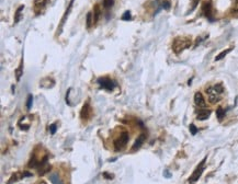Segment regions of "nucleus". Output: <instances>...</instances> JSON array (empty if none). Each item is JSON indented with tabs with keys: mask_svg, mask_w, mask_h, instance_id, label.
I'll use <instances>...</instances> for the list:
<instances>
[{
	"mask_svg": "<svg viewBox=\"0 0 238 184\" xmlns=\"http://www.w3.org/2000/svg\"><path fill=\"white\" fill-rule=\"evenodd\" d=\"M191 45V41L188 40V38H181V37H177L175 41H173V44H172V49L176 54H179L181 53L183 49L188 48L189 46Z\"/></svg>",
	"mask_w": 238,
	"mask_h": 184,
	"instance_id": "1",
	"label": "nucleus"
},
{
	"mask_svg": "<svg viewBox=\"0 0 238 184\" xmlns=\"http://www.w3.org/2000/svg\"><path fill=\"white\" fill-rule=\"evenodd\" d=\"M128 133H122L120 137H117L115 140H114V149L116 151H121L123 150L126 145H128Z\"/></svg>",
	"mask_w": 238,
	"mask_h": 184,
	"instance_id": "2",
	"label": "nucleus"
},
{
	"mask_svg": "<svg viewBox=\"0 0 238 184\" xmlns=\"http://www.w3.org/2000/svg\"><path fill=\"white\" fill-rule=\"evenodd\" d=\"M98 83L101 88H103L108 91H112L114 88H115L116 83L113 80H111L110 78H106V77H102L98 79Z\"/></svg>",
	"mask_w": 238,
	"mask_h": 184,
	"instance_id": "3",
	"label": "nucleus"
},
{
	"mask_svg": "<svg viewBox=\"0 0 238 184\" xmlns=\"http://www.w3.org/2000/svg\"><path fill=\"white\" fill-rule=\"evenodd\" d=\"M206 93H207V95H209V100H210L211 103H215L218 101V92L216 91V89L214 87H210L206 89Z\"/></svg>",
	"mask_w": 238,
	"mask_h": 184,
	"instance_id": "4",
	"label": "nucleus"
},
{
	"mask_svg": "<svg viewBox=\"0 0 238 184\" xmlns=\"http://www.w3.org/2000/svg\"><path fill=\"white\" fill-rule=\"evenodd\" d=\"M92 115V108L90 106L89 103H86L85 105L83 106V110L80 112V116L83 119H89Z\"/></svg>",
	"mask_w": 238,
	"mask_h": 184,
	"instance_id": "5",
	"label": "nucleus"
},
{
	"mask_svg": "<svg viewBox=\"0 0 238 184\" xmlns=\"http://www.w3.org/2000/svg\"><path fill=\"white\" fill-rule=\"evenodd\" d=\"M25 177H32V174L30 173V172H27V171H21V172H17V173H14L13 175L11 177V179H10V182L8 184H12V182H17V181H20V180H22L23 178H25Z\"/></svg>",
	"mask_w": 238,
	"mask_h": 184,
	"instance_id": "6",
	"label": "nucleus"
},
{
	"mask_svg": "<svg viewBox=\"0 0 238 184\" xmlns=\"http://www.w3.org/2000/svg\"><path fill=\"white\" fill-rule=\"evenodd\" d=\"M204 161L205 160H203V161L201 162V164H200L199 167L196 168V170L194 171V173L191 175V178H190V181H191V182H195V181L199 180V178L201 177L202 172H203V170H204Z\"/></svg>",
	"mask_w": 238,
	"mask_h": 184,
	"instance_id": "7",
	"label": "nucleus"
},
{
	"mask_svg": "<svg viewBox=\"0 0 238 184\" xmlns=\"http://www.w3.org/2000/svg\"><path fill=\"white\" fill-rule=\"evenodd\" d=\"M194 103L200 108H204L205 106V100L201 92H196L194 94Z\"/></svg>",
	"mask_w": 238,
	"mask_h": 184,
	"instance_id": "8",
	"label": "nucleus"
},
{
	"mask_svg": "<svg viewBox=\"0 0 238 184\" xmlns=\"http://www.w3.org/2000/svg\"><path fill=\"white\" fill-rule=\"evenodd\" d=\"M145 138H146L145 134H142V135H139L138 137H137V139L135 140L133 147H132V151H136L137 149H139V148H140V146H142V145L144 144Z\"/></svg>",
	"mask_w": 238,
	"mask_h": 184,
	"instance_id": "9",
	"label": "nucleus"
},
{
	"mask_svg": "<svg viewBox=\"0 0 238 184\" xmlns=\"http://www.w3.org/2000/svg\"><path fill=\"white\" fill-rule=\"evenodd\" d=\"M46 2H47V0H35L34 1V10L38 14L41 13V11L45 7Z\"/></svg>",
	"mask_w": 238,
	"mask_h": 184,
	"instance_id": "10",
	"label": "nucleus"
},
{
	"mask_svg": "<svg viewBox=\"0 0 238 184\" xmlns=\"http://www.w3.org/2000/svg\"><path fill=\"white\" fill-rule=\"evenodd\" d=\"M211 115V111L210 110H202L198 113V119L199 121H205L210 117Z\"/></svg>",
	"mask_w": 238,
	"mask_h": 184,
	"instance_id": "11",
	"label": "nucleus"
},
{
	"mask_svg": "<svg viewBox=\"0 0 238 184\" xmlns=\"http://www.w3.org/2000/svg\"><path fill=\"white\" fill-rule=\"evenodd\" d=\"M50 182H52V184H64L63 183V181L61 180V178H59L58 173H56V172H53V173L50 174Z\"/></svg>",
	"mask_w": 238,
	"mask_h": 184,
	"instance_id": "12",
	"label": "nucleus"
},
{
	"mask_svg": "<svg viewBox=\"0 0 238 184\" xmlns=\"http://www.w3.org/2000/svg\"><path fill=\"white\" fill-rule=\"evenodd\" d=\"M100 13H101V10H100L99 5H94V9H93V21L94 22H98Z\"/></svg>",
	"mask_w": 238,
	"mask_h": 184,
	"instance_id": "13",
	"label": "nucleus"
},
{
	"mask_svg": "<svg viewBox=\"0 0 238 184\" xmlns=\"http://www.w3.org/2000/svg\"><path fill=\"white\" fill-rule=\"evenodd\" d=\"M72 3H74V0H72V1L69 2V5H68V9H67V11H66V12H65V14H64V16H63V19H61V27L64 25V23H65V20H66V18H67V16H68V14H69V12H70V10H72Z\"/></svg>",
	"mask_w": 238,
	"mask_h": 184,
	"instance_id": "14",
	"label": "nucleus"
},
{
	"mask_svg": "<svg viewBox=\"0 0 238 184\" xmlns=\"http://www.w3.org/2000/svg\"><path fill=\"white\" fill-rule=\"evenodd\" d=\"M22 72H23V58L21 59V63H20V66H19V68H18L17 70H16L17 81H19V80H20V78H21V76H22Z\"/></svg>",
	"mask_w": 238,
	"mask_h": 184,
	"instance_id": "15",
	"label": "nucleus"
},
{
	"mask_svg": "<svg viewBox=\"0 0 238 184\" xmlns=\"http://www.w3.org/2000/svg\"><path fill=\"white\" fill-rule=\"evenodd\" d=\"M24 9V5H20L16 11V16H14V23H18L20 21V18H21V11Z\"/></svg>",
	"mask_w": 238,
	"mask_h": 184,
	"instance_id": "16",
	"label": "nucleus"
},
{
	"mask_svg": "<svg viewBox=\"0 0 238 184\" xmlns=\"http://www.w3.org/2000/svg\"><path fill=\"white\" fill-rule=\"evenodd\" d=\"M203 12L206 16L210 18L211 16V3L210 2H205L204 5H203Z\"/></svg>",
	"mask_w": 238,
	"mask_h": 184,
	"instance_id": "17",
	"label": "nucleus"
},
{
	"mask_svg": "<svg viewBox=\"0 0 238 184\" xmlns=\"http://www.w3.org/2000/svg\"><path fill=\"white\" fill-rule=\"evenodd\" d=\"M230 50H232V48H228V49H226V50H223V52H222L221 54H218L217 56H216V57H215V60H221V59H223V58H224V57H225V56H226V55L228 54V53H229Z\"/></svg>",
	"mask_w": 238,
	"mask_h": 184,
	"instance_id": "18",
	"label": "nucleus"
},
{
	"mask_svg": "<svg viewBox=\"0 0 238 184\" xmlns=\"http://www.w3.org/2000/svg\"><path fill=\"white\" fill-rule=\"evenodd\" d=\"M216 115H217V119H220V121H222V119H224V116H225V111L222 108H218L216 110Z\"/></svg>",
	"mask_w": 238,
	"mask_h": 184,
	"instance_id": "19",
	"label": "nucleus"
},
{
	"mask_svg": "<svg viewBox=\"0 0 238 184\" xmlns=\"http://www.w3.org/2000/svg\"><path fill=\"white\" fill-rule=\"evenodd\" d=\"M114 1L115 0H103V7L106 8V9H109V8H111L112 5H114Z\"/></svg>",
	"mask_w": 238,
	"mask_h": 184,
	"instance_id": "20",
	"label": "nucleus"
},
{
	"mask_svg": "<svg viewBox=\"0 0 238 184\" xmlns=\"http://www.w3.org/2000/svg\"><path fill=\"white\" fill-rule=\"evenodd\" d=\"M32 104H33V97H32V94H29L28 100H27V108L30 110L32 108Z\"/></svg>",
	"mask_w": 238,
	"mask_h": 184,
	"instance_id": "21",
	"label": "nucleus"
},
{
	"mask_svg": "<svg viewBox=\"0 0 238 184\" xmlns=\"http://www.w3.org/2000/svg\"><path fill=\"white\" fill-rule=\"evenodd\" d=\"M92 12H89L88 14H87V27H91V24H92V22H94L92 19Z\"/></svg>",
	"mask_w": 238,
	"mask_h": 184,
	"instance_id": "22",
	"label": "nucleus"
},
{
	"mask_svg": "<svg viewBox=\"0 0 238 184\" xmlns=\"http://www.w3.org/2000/svg\"><path fill=\"white\" fill-rule=\"evenodd\" d=\"M122 20H124V21H128V20H131V12H130V11H126V12L123 14Z\"/></svg>",
	"mask_w": 238,
	"mask_h": 184,
	"instance_id": "23",
	"label": "nucleus"
},
{
	"mask_svg": "<svg viewBox=\"0 0 238 184\" xmlns=\"http://www.w3.org/2000/svg\"><path fill=\"white\" fill-rule=\"evenodd\" d=\"M190 132H191V134H192V135H195V134L198 133V128H196L193 124H191L190 125Z\"/></svg>",
	"mask_w": 238,
	"mask_h": 184,
	"instance_id": "24",
	"label": "nucleus"
},
{
	"mask_svg": "<svg viewBox=\"0 0 238 184\" xmlns=\"http://www.w3.org/2000/svg\"><path fill=\"white\" fill-rule=\"evenodd\" d=\"M56 129H57V126H56V124H52L50 126V132L52 135H54L56 133Z\"/></svg>",
	"mask_w": 238,
	"mask_h": 184,
	"instance_id": "25",
	"label": "nucleus"
},
{
	"mask_svg": "<svg viewBox=\"0 0 238 184\" xmlns=\"http://www.w3.org/2000/svg\"><path fill=\"white\" fill-rule=\"evenodd\" d=\"M162 8L164 9H166V10H169L170 9V2L167 0V1H164L162 2Z\"/></svg>",
	"mask_w": 238,
	"mask_h": 184,
	"instance_id": "26",
	"label": "nucleus"
},
{
	"mask_svg": "<svg viewBox=\"0 0 238 184\" xmlns=\"http://www.w3.org/2000/svg\"><path fill=\"white\" fill-rule=\"evenodd\" d=\"M214 88H215L216 91L218 92L220 94H221V93H223V91H224V89H223V86H222L221 83H220V85H216V86H215Z\"/></svg>",
	"mask_w": 238,
	"mask_h": 184,
	"instance_id": "27",
	"label": "nucleus"
},
{
	"mask_svg": "<svg viewBox=\"0 0 238 184\" xmlns=\"http://www.w3.org/2000/svg\"><path fill=\"white\" fill-rule=\"evenodd\" d=\"M164 175H165L166 178H170V177H171V174H170L169 172H168V170H166V171L164 172Z\"/></svg>",
	"mask_w": 238,
	"mask_h": 184,
	"instance_id": "28",
	"label": "nucleus"
},
{
	"mask_svg": "<svg viewBox=\"0 0 238 184\" xmlns=\"http://www.w3.org/2000/svg\"><path fill=\"white\" fill-rule=\"evenodd\" d=\"M103 175H104L105 178H109V179H112V178H113L112 175H109V174H108V173H104V174H103Z\"/></svg>",
	"mask_w": 238,
	"mask_h": 184,
	"instance_id": "29",
	"label": "nucleus"
},
{
	"mask_svg": "<svg viewBox=\"0 0 238 184\" xmlns=\"http://www.w3.org/2000/svg\"><path fill=\"white\" fill-rule=\"evenodd\" d=\"M39 184H46V183H45L44 181H42V182H40V183H39Z\"/></svg>",
	"mask_w": 238,
	"mask_h": 184,
	"instance_id": "30",
	"label": "nucleus"
}]
</instances>
